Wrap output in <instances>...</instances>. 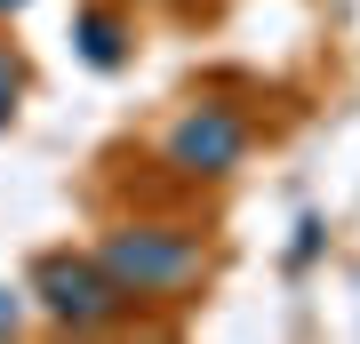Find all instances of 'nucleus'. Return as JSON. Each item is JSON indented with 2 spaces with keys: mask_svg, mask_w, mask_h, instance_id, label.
<instances>
[{
  "mask_svg": "<svg viewBox=\"0 0 360 344\" xmlns=\"http://www.w3.org/2000/svg\"><path fill=\"white\" fill-rule=\"evenodd\" d=\"M240 153H248V120H240V113H224V104H200V113H184V128L168 136V160H176L184 177H224Z\"/></svg>",
  "mask_w": 360,
  "mask_h": 344,
  "instance_id": "obj_2",
  "label": "nucleus"
},
{
  "mask_svg": "<svg viewBox=\"0 0 360 344\" xmlns=\"http://www.w3.org/2000/svg\"><path fill=\"white\" fill-rule=\"evenodd\" d=\"M104 272H112V288L120 296H160V288H184L200 272V248L184 241V232H160V224H129V232H112V241H104Z\"/></svg>",
  "mask_w": 360,
  "mask_h": 344,
  "instance_id": "obj_1",
  "label": "nucleus"
},
{
  "mask_svg": "<svg viewBox=\"0 0 360 344\" xmlns=\"http://www.w3.org/2000/svg\"><path fill=\"white\" fill-rule=\"evenodd\" d=\"M0 8H8V0H0Z\"/></svg>",
  "mask_w": 360,
  "mask_h": 344,
  "instance_id": "obj_4",
  "label": "nucleus"
},
{
  "mask_svg": "<svg viewBox=\"0 0 360 344\" xmlns=\"http://www.w3.org/2000/svg\"><path fill=\"white\" fill-rule=\"evenodd\" d=\"M40 288H49V312H56V320H72V329H96V320H112V312H120L112 272L72 265V256H49V265H40Z\"/></svg>",
  "mask_w": 360,
  "mask_h": 344,
  "instance_id": "obj_3",
  "label": "nucleus"
}]
</instances>
